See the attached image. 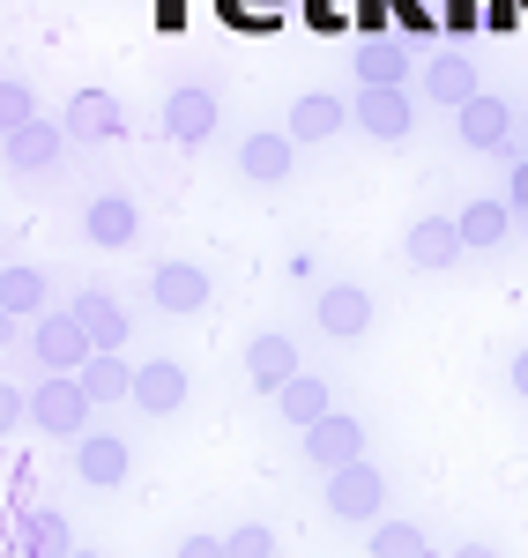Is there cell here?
<instances>
[{
  "mask_svg": "<svg viewBox=\"0 0 528 558\" xmlns=\"http://www.w3.org/2000/svg\"><path fill=\"white\" fill-rule=\"evenodd\" d=\"M223 544H231V558H275V536H268L261 521H246V529H231Z\"/></svg>",
  "mask_w": 528,
  "mask_h": 558,
  "instance_id": "29",
  "label": "cell"
},
{
  "mask_svg": "<svg viewBox=\"0 0 528 558\" xmlns=\"http://www.w3.org/2000/svg\"><path fill=\"white\" fill-rule=\"evenodd\" d=\"M0 305H8V320L45 313V276H38V268H23V260H8V276H0Z\"/></svg>",
  "mask_w": 528,
  "mask_h": 558,
  "instance_id": "26",
  "label": "cell"
},
{
  "mask_svg": "<svg viewBox=\"0 0 528 558\" xmlns=\"http://www.w3.org/2000/svg\"><path fill=\"white\" fill-rule=\"evenodd\" d=\"M134 402H142L149 417H172L179 402H186V373H179L172 357H149V365H134Z\"/></svg>",
  "mask_w": 528,
  "mask_h": 558,
  "instance_id": "14",
  "label": "cell"
},
{
  "mask_svg": "<svg viewBox=\"0 0 528 558\" xmlns=\"http://www.w3.org/2000/svg\"><path fill=\"white\" fill-rule=\"evenodd\" d=\"M0 112H8V134L38 120V97H30V83H23V75H8V83H0Z\"/></svg>",
  "mask_w": 528,
  "mask_h": 558,
  "instance_id": "28",
  "label": "cell"
},
{
  "mask_svg": "<svg viewBox=\"0 0 528 558\" xmlns=\"http://www.w3.org/2000/svg\"><path fill=\"white\" fill-rule=\"evenodd\" d=\"M149 299H157V313H201V305H209V276H201V260H157Z\"/></svg>",
  "mask_w": 528,
  "mask_h": 558,
  "instance_id": "10",
  "label": "cell"
},
{
  "mask_svg": "<svg viewBox=\"0 0 528 558\" xmlns=\"http://www.w3.org/2000/svg\"><path fill=\"white\" fill-rule=\"evenodd\" d=\"M89 410H97V402H89V387L75 380V373H52V380L30 387V425L52 432V439H83Z\"/></svg>",
  "mask_w": 528,
  "mask_h": 558,
  "instance_id": "1",
  "label": "cell"
},
{
  "mask_svg": "<svg viewBox=\"0 0 528 558\" xmlns=\"http://www.w3.org/2000/svg\"><path fill=\"white\" fill-rule=\"evenodd\" d=\"M164 134H172L179 149H201L209 134H217V89L209 83H179L164 97Z\"/></svg>",
  "mask_w": 528,
  "mask_h": 558,
  "instance_id": "5",
  "label": "cell"
},
{
  "mask_svg": "<svg viewBox=\"0 0 528 558\" xmlns=\"http://www.w3.org/2000/svg\"><path fill=\"white\" fill-rule=\"evenodd\" d=\"M521 128H528V112H521Z\"/></svg>",
  "mask_w": 528,
  "mask_h": 558,
  "instance_id": "36",
  "label": "cell"
},
{
  "mask_svg": "<svg viewBox=\"0 0 528 558\" xmlns=\"http://www.w3.org/2000/svg\"><path fill=\"white\" fill-rule=\"evenodd\" d=\"M402 254H409V268L440 276V268H454V260L469 254V246H462V223H454V216H425V223H409Z\"/></svg>",
  "mask_w": 528,
  "mask_h": 558,
  "instance_id": "9",
  "label": "cell"
},
{
  "mask_svg": "<svg viewBox=\"0 0 528 558\" xmlns=\"http://www.w3.org/2000/svg\"><path fill=\"white\" fill-rule=\"evenodd\" d=\"M343 120H351V105H343V97H328V89H312V97L291 105V142H335Z\"/></svg>",
  "mask_w": 528,
  "mask_h": 558,
  "instance_id": "18",
  "label": "cell"
},
{
  "mask_svg": "<svg viewBox=\"0 0 528 558\" xmlns=\"http://www.w3.org/2000/svg\"><path fill=\"white\" fill-rule=\"evenodd\" d=\"M30 350H38L45 373H83L89 357H97V343H89V328L75 320V313H38V328H30Z\"/></svg>",
  "mask_w": 528,
  "mask_h": 558,
  "instance_id": "2",
  "label": "cell"
},
{
  "mask_svg": "<svg viewBox=\"0 0 528 558\" xmlns=\"http://www.w3.org/2000/svg\"><path fill=\"white\" fill-rule=\"evenodd\" d=\"M275 410H283V417H291L298 432H312L320 417H328V410H335V395H328V380H320V373H298V380L275 395Z\"/></svg>",
  "mask_w": 528,
  "mask_h": 558,
  "instance_id": "23",
  "label": "cell"
},
{
  "mask_svg": "<svg viewBox=\"0 0 528 558\" xmlns=\"http://www.w3.org/2000/svg\"><path fill=\"white\" fill-rule=\"evenodd\" d=\"M298 373H306V365H298V343H291V336H254V343H246V380L261 387V395H283Z\"/></svg>",
  "mask_w": 528,
  "mask_h": 558,
  "instance_id": "11",
  "label": "cell"
},
{
  "mask_svg": "<svg viewBox=\"0 0 528 558\" xmlns=\"http://www.w3.org/2000/svg\"><path fill=\"white\" fill-rule=\"evenodd\" d=\"M60 142H67V128H52V120H30V128L8 134V165H15V172H45V165L60 157Z\"/></svg>",
  "mask_w": 528,
  "mask_h": 558,
  "instance_id": "21",
  "label": "cell"
},
{
  "mask_svg": "<svg viewBox=\"0 0 528 558\" xmlns=\"http://www.w3.org/2000/svg\"><path fill=\"white\" fill-rule=\"evenodd\" d=\"M75 380L89 387V402H134V365L120 357V350H97Z\"/></svg>",
  "mask_w": 528,
  "mask_h": 558,
  "instance_id": "22",
  "label": "cell"
},
{
  "mask_svg": "<svg viewBox=\"0 0 528 558\" xmlns=\"http://www.w3.org/2000/svg\"><path fill=\"white\" fill-rule=\"evenodd\" d=\"M172 558H231V544H223V536H201V529H194V536H179V551Z\"/></svg>",
  "mask_w": 528,
  "mask_h": 558,
  "instance_id": "30",
  "label": "cell"
},
{
  "mask_svg": "<svg viewBox=\"0 0 528 558\" xmlns=\"http://www.w3.org/2000/svg\"><path fill=\"white\" fill-rule=\"evenodd\" d=\"M506 209H528V157H514V179H506Z\"/></svg>",
  "mask_w": 528,
  "mask_h": 558,
  "instance_id": "31",
  "label": "cell"
},
{
  "mask_svg": "<svg viewBox=\"0 0 528 558\" xmlns=\"http://www.w3.org/2000/svg\"><path fill=\"white\" fill-rule=\"evenodd\" d=\"M8 499H15V507L30 514V499H38V476H30V470H15V476H8Z\"/></svg>",
  "mask_w": 528,
  "mask_h": 558,
  "instance_id": "32",
  "label": "cell"
},
{
  "mask_svg": "<svg viewBox=\"0 0 528 558\" xmlns=\"http://www.w3.org/2000/svg\"><path fill=\"white\" fill-rule=\"evenodd\" d=\"M15 551H23V558H67V551H75V544H67V521L52 514V507H30L23 529H15Z\"/></svg>",
  "mask_w": 528,
  "mask_h": 558,
  "instance_id": "24",
  "label": "cell"
},
{
  "mask_svg": "<svg viewBox=\"0 0 528 558\" xmlns=\"http://www.w3.org/2000/svg\"><path fill=\"white\" fill-rule=\"evenodd\" d=\"M75 320L89 328V343H97V350H120V343H127V305L112 299V291H97V283L75 299Z\"/></svg>",
  "mask_w": 528,
  "mask_h": 558,
  "instance_id": "20",
  "label": "cell"
},
{
  "mask_svg": "<svg viewBox=\"0 0 528 558\" xmlns=\"http://www.w3.org/2000/svg\"><path fill=\"white\" fill-rule=\"evenodd\" d=\"M372 558H432L417 521H372Z\"/></svg>",
  "mask_w": 528,
  "mask_h": 558,
  "instance_id": "27",
  "label": "cell"
},
{
  "mask_svg": "<svg viewBox=\"0 0 528 558\" xmlns=\"http://www.w3.org/2000/svg\"><path fill=\"white\" fill-rule=\"evenodd\" d=\"M75 476H83V484H127V439L83 432V439H75Z\"/></svg>",
  "mask_w": 528,
  "mask_h": 558,
  "instance_id": "17",
  "label": "cell"
},
{
  "mask_svg": "<svg viewBox=\"0 0 528 558\" xmlns=\"http://www.w3.org/2000/svg\"><path fill=\"white\" fill-rule=\"evenodd\" d=\"M454 223H462V246H499V239L514 231V209H506V202H469Z\"/></svg>",
  "mask_w": 528,
  "mask_h": 558,
  "instance_id": "25",
  "label": "cell"
},
{
  "mask_svg": "<svg viewBox=\"0 0 528 558\" xmlns=\"http://www.w3.org/2000/svg\"><path fill=\"white\" fill-rule=\"evenodd\" d=\"M306 454H312V470H351V462H365V425L357 417H343V410H328L320 425L306 432Z\"/></svg>",
  "mask_w": 528,
  "mask_h": 558,
  "instance_id": "8",
  "label": "cell"
},
{
  "mask_svg": "<svg viewBox=\"0 0 528 558\" xmlns=\"http://www.w3.org/2000/svg\"><path fill=\"white\" fill-rule=\"evenodd\" d=\"M312 320H320V336L351 343V336H365V328H372V299H365L357 283H328V291H320V313H312Z\"/></svg>",
  "mask_w": 528,
  "mask_h": 558,
  "instance_id": "13",
  "label": "cell"
},
{
  "mask_svg": "<svg viewBox=\"0 0 528 558\" xmlns=\"http://www.w3.org/2000/svg\"><path fill=\"white\" fill-rule=\"evenodd\" d=\"M67 558H97V551H67Z\"/></svg>",
  "mask_w": 528,
  "mask_h": 558,
  "instance_id": "35",
  "label": "cell"
},
{
  "mask_svg": "<svg viewBox=\"0 0 528 558\" xmlns=\"http://www.w3.org/2000/svg\"><path fill=\"white\" fill-rule=\"evenodd\" d=\"M351 120L372 142H409V128H417V105H409V89H357Z\"/></svg>",
  "mask_w": 528,
  "mask_h": 558,
  "instance_id": "7",
  "label": "cell"
},
{
  "mask_svg": "<svg viewBox=\"0 0 528 558\" xmlns=\"http://www.w3.org/2000/svg\"><path fill=\"white\" fill-rule=\"evenodd\" d=\"M454 128H462L469 149H484V157H514V149H521V142H514V112H506V97H491V89H477V97L454 112Z\"/></svg>",
  "mask_w": 528,
  "mask_h": 558,
  "instance_id": "3",
  "label": "cell"
},
{
  "mask_svg": "<svg viewBox=\"0 0 528 558\" xmlns=\"http://www.w3.org/2000/svg\"><path fill=\"white\" fill-rule=\"evenodd\" d=\"M514 395H521V402H528V350H521V357H514Z\"/></svg>",
  "mask_w": 528,
  "mask_h": 558,
  "instance_id": "33",
  "label": "cell"
},
{
  "mask_svg": "<svg viewBox=\"0 0 528 558\" xmlns=\"http://www.w3.org/2000/svg\"><path fill=\"white\" fill-rule=\"evenodd\" d=\"M83 239L89 246H134L142 239V209H134L127 194H97L83 209Z\"/></svg>",
  "mask_w": 528,
  "mask_h": 558,
  "instance_id": "12",
  "label": "cell"
},
{
  "mask_svg": "<svg viewBox=\"0 0 528 558\" xmlns=\"http://www.w3.org/2000/svg\"><path fill=\"white\" fill-rule=\"evenodd\" d=\"M454 558H499V551H491V544H462Z\"/></svg>",
  "mask_w": 528,
  "mask_h": 558,
  "instance_id": "34",
  "label": "cell"
},
{
  "mask_svg": "<svg viewBox=\"0 0 528 558\" xmlns=\"http://www.w3.org/2000/svg\"><path fill=\"white\" fill-rule=\"evenodd\" d=\"M120 128H127V112H120L112 89H75V105H67V134H83V142H112Z\"/></svg>",
  "mask_w": 528,
  "mask_h": 558,
  "instance_id": "16",
  "label": "cell"
},
{
  "mask_svg": "<svg viewBox=\"0 0 528 558\" xmlns=\"http://www.w3.org/2000/svg\"><path fill=\"white\" fill-rule=\"evenodd\" d=\"M291 157H298V142H291V134H246V142H238V172L261 179V186L291 179Z\"/></svg>",
  "mask_w": 528,
  "mask_h": 558,
  "instance_id": "19",
  "label": "cell"
},
{
  "mask_svg": "<svg viewBox=\"0 0 528 558\" xmlns=\"http://www.w3.org/2000/svg\"><path fill=\"white\" fill-rule=\"evenodd\" d=\"M380 507H388V476L372 462H351V470L328 476V514L335 521H380Z\"/></svg>",
  "mask_w": 528,
  "mask_h": 558,
  "instance_id": "4",
  "label": "cell"
},
{
  "mask_svg": "<svg viewBox=\"0 0 528 558\" xmlns=\"http://www.w3.org/2000/svg\"><path fill=\"white\" fill-rule=\"evenodd\" d=\"M425 97L446 105V112H462V105L477 97V68H469V52H432V68H425Z\"/></svg>",
  "mask_w": 528,
  "mask_h": 558,
  "instance_id": "15",
  "label": "cell"
},
{
  "mask_svg": "<svg viewBox=\"0 0 528 558\" xmlns=\"http://www.w3.org/2000/svg\"><path fill=\"white\" fill-rule=\"evenodd\" d=\"M409 38H388V31H365L357 38V89H409Z\"/></svg>",
  "mask_w": 528,
  "mask_h": 558,
  "instance_id": "6",
  "label": "cell"
}]
</instances>
